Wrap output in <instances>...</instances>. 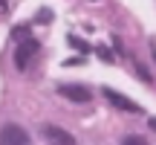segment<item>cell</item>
I'll use <instances>...</instances> for the list:
<instances>
[{
  "label": "cell",
  "instance_id": "1",
  "mask_svg": "<svg viewBox=\"0 0 156 145\" xmlns=\"http://www.w3.org/2000/svg\"><path fill=\"white\" fill-rule=\"evenodd\" d=\"M0 145H32V139L20 125H3L0 128Z\"/></svg>",
  "mask_w": 156,
  "mask_h": 145
},
{
  "label": "cell",
  "instance_id": "4",
  "mask_svg": "<svg viewBox=\"0 0 156 145\" xmlns=\"http://www.w3.org/2000/svg\"><path fill=\"white\" fill-rule=\"evenodd\" d=\"M104 93V99L110 102V105H116V107H122V110H130V113H142V107L136 105V102H130V99H124L122 93H116V90H110V87H104L101 90Z\"/></svg>",
  "mask_w": 156,
  "mask_h": 145
},
{
  "label": "cell",
  "instance_id": "6",
  "mask_svg": "<svg viewBox=\"0 0 156 145\" xmlns=\"http://www.w3.org/2000/svg\"><path fill=\"white\" fill-rule=\"evenodd\" d=\"M12 38H15V41H26V38H32V35H29V26H17V29H12Z\"/></svg>",
  "mask_w": 156,
  "mask_h": 145
},
{
  "label": "cell",
  "instance_id": "8",
  "mask_svg": "<svg viewBox=\"0 0 156 145\" xmlns=\"http://www.w3.org/2000/svg\"><path fill=\"white\" fill-rule=\"evenodd\" d=\"M147 125H151V131H156V116H151V122H147Z\"/></svg>",
  "mask_w": 156,
  "mask_h": 145
},
{
  "label": "cell",
  "instance_id": "2",
  "mask_svg": "<svg viewBox=\"0 0 156 145\" xmlns=\"http://www.w3.org/2000/svg\"><path fill=\"white\" fill-rule=\"evenodd\" d=\"M38 50H41V44H38L35 38L20 41V46L15 50V64H17V70H26L29 58H32V55H38Z\"/></svg>",
  "mask_w": 156,
  "mask_h": 145
},
{
  "label": "cell",
  "instance_id": "7",
  "mask_svg": "<svg viewBox=\"0 0 156 145\" xmlns=\"http://www.w3.org/2000/svg\"><path fill=\"white\" fill-rule=\"evenodd\" d=\"M122 145H147V139H142V136H124Z\"/></svg>",
  "mask_w": 156,
  "mask_h": 145
},
{
  "label": "cell",
  "instance_id": "5",
  "mask_svg": "<svg viewBox=\"0 0 156 145\" xmlns=\"http://www.w3.org/2000/svg\"><path fill=\"white\" fill-rule=\"evenodd\" d=\"M58 93L67 96V99H73V102H90V99H93V93H90L84 84H61Z\"/></svg>",
  "mask_w": 156,
  "mask_h": 145
},
{
  "label": "cell",
  "instance_id": "9",
  "mask_svg": "<svg viewBox=\"0 0 156 145\" xmlns=\"http://www.w3.org/2000/svg\"><path fill=\"white\" fill-rule=\"evenodd\" d=\"M0 6H3V0H0Z\"/></svg>",
  "mask_w": 156,
  "mask_h": 145
},
{
  "label": "cell",
  "instance_id": "3",
  "mask_svg": "<svg viewBox=\"0 0 156 145\" xmlns=\"http://www.w3.org/2000/svg\"><path fill=\"white\" fill-rule=\"evenodd\" d=\"M44 136H46L52 145H78L75 136L69 134V131L58 128V125H44Z\"/></svg>",
  "mask_w": 156,
  "mask_h": 145
}]
</instances>
